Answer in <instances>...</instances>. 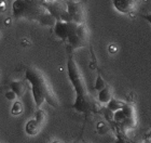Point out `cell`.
<instances>
[{"mask_svg":"<svg viewBox=\"0 0 151 143\" xmlns=\"http://www.w3.org/2000/svg\"><path fill=\"white\" fill-rule=\"evenodd\" d=\"M25 78L32 85V97L37 106H41L44 101H47L53 107H58V99L40 70L29 67L25 72Z\"/></svg>","mask_w":151,"mask_h":143,"instance_id":"1","label":"cell"},{"mask_svg":"<svg viewBox=\"0 0 151 143\" xmlns=\"http://www.w3.org/2000/svg\"><path fill=\"white\" fill-rule=\"evenodd\" d=\"M13 16L15 19L36 21L44 26H54L56 19L41 2L28 0H15L12 4Z\"/></svg>","mask_w":151,"mask_h":143,"instance_id":"2","label":"cell"},{"mask_svg":"<svg viewBox=\"0 0 151 143\" xmlns=\"http://www.w3.org/2000/svg\"><path fill=\"white\" fill-rule=\"evenodd\" d=\"M67 73H68L70 83H73L77 95H80V97L81 95H90L88 92V88H86V83H85L83 74L80 70L77 63L71 57L67 62Z\"/></svg>","mask_w":151,"mask_h":143,"instance_id":"3","label":"cell"},{"mask_svg":"<svg viewBox=\"0 0 151 143\" xmlns=\"http://www.w3.org/2000/svg\"><path fill=\"white\" fill-rule=\"evenodd\" d=\"M42 4H43L47 9V11L56 19V21L71 22L69 13L67 11V6H66V8H65L62 3L56 2L55 0H54V1H52V0H43V1H42Z\"/></svg>","mask_w":151,"mask_h":143,"instance_id":"4","label":"cell"},{"mask_svg":"<svg viewBox=\"0 0 151 143\" xmlns=\"http://www.w3.org/2000/svg\"><path fill=\"white\" fill-rule=\"evenodd\" d=\"M67 11L69 13L71 22L77 24H84L85 22V11L82 2L77 1H68L67 2Z\"/></svg>","mask_w":151,"mask_h":143,"instance_id":"5","label":"cell"},{"mask_svg":"<svg viewBox=\"0 0 151 143\" xmlns=\"http://www.w3.org/2000/svg\"><path fill=\"white\" fill-rule=\"evenodd\" d=\"M73 107L79 113H90V112H97V106L94 100L90 95H77L73 104Z\"/></svg>","mask_w":151,"mask_h":143,"instance_id":"6","label":"cell"},{"mask_svg":"<svg viewBox=\"0 0 151 143\" xmlns=\"http://www.w3.org/2000/svg\"><path fill=\"white\" fill-rule=\"evenodd\" d=\"M139 0H113V7L123 14H129L136 10Z\"/></svg>","mask_w":151,"mask_h":143,"instance_id":"7","label":"cell"},{"mask_svg":"<svg viewBox=\"0 0 151 143\" xmlns=\"http://www.w3.org/2000/svg\"><path fill=\"white\" fill-rule=\"evenodd\" d=\"M70 23L71 22H63V21H56L54 25V33L55 35L62 40L67 41L68 36L70 33Z\"/></svg>","mask_w":151,"mask_h":143,"instance_id":"8","label":"cell"},{"mask_svg":"<svg viewBox=\"0 0 151 143\" xmlns=\"http://www.w3.org/2000/svg\"><path fill=\"white\" fill-rule=\"evenodd\" d=\"M10 87H11V90L14 91L19 98H22L23 95L25 94L26 89H27V85H26V83H24L23 80L12 81V83H10Z\"/></svg>","mask_w":151,"mask_h":143,"instance_id":"9","label":"cell"},{"mask_svg":"<svg viewBox=\"0 0 151 143\" xmlns=\"http://www.w3.org/2000/svg\"><path fill=\"white\" fill-rule=\"evenodd\" d=\"M41 125L37 119H30V120L27 121V124L25 126V130L26 134H29V136H36V134L40 131Z\"/></svg>","mask_w":151,"mask_h":143,"instance_id":"10","label":"cell"},{"mask_svg":"<svg viewBox=\"0 0 151 143\" xmlns=\"http://www.w3.org/2000/svg\"><path fill=\"white\" fill-rule=\"evenodd\" d=\"M111 99H112V94H111V90L109 86H107L101 91H98V101L101 103L108 104L111 101Z\"/></svg>","mask_w":151,"mask_h":143,"instance_id":"11","label":"cell"},{"mask_svg":"<svg viewBox=\"0 0 151 143\" xmlns=\"http://www.w3.org/2000/svg\"><path fill=\"white\" fill-rule=\"evenodd\" d=\"M126 105L125 102L123 101H120V100H116V99H111V101L108 103V106L107 108H109L110 111H112L113 113L116 111H119V110H122L124 106Z\"/></svg>","mask_w":151,"mask_h":143,"instance_id":"12","label":"cell"},{"mask_svg":"<svg viewBox=\"0 0 151 143\" xmlns=\"http://www.w3.org/2000/svg\"><path fill=\"white\" fill-rule=\"evenodd\" d=\"M22 112H23L22 103H21L19 101L14 102L12 105V108H11V113H12L13 115H15V116H17V115H19Z\"/></svg>","mask_w":151,"mask_h":143,"instance_id":"13","label":"cell"},{"mask_svg":"<svg viewBox=\"0 0 151 143\" xmlns=\"http://www.w3.org/2000/svg\"><path fill=\"white\" fill-rule=\"evenodd\" d=\"M106 87H107V85L105 83V80L103 79V77L101 75H98L97 78H96V83H95V89L97 90V91H101V90H103Z\"/></svg>","mask_w":151,"mask_h":143,"instance_id":"14","label":"cell"},{"mask_svg":"<svg viewBox=\"0 0 151 143\" xmlns=\"http://www.w3.org/2000/svg\"><path fill=\"white\" fill-rule=\"evenodd\" d=\"M36 119H37L40 124H42L45 119V113H44L42 110H38L37 113H36Z\"/></svg>","mask_w":151,"mask_h":143,"instance_id":"15","label":"cell"},{"mask_svg":"<svg viewBox=\"0 0 151 143\" xmlns=\"http://www.w3.org/2000/svg\"><path fill=\"white\" fill-rule=\"evenodd\" d=\"M97 130L99 134H104L108 131V127L103 123V121H101V123H98V125H97Z\"/></svg>","mask_w":151,"mask_h":143,"instance_id":"16","label":"cell"},{"mask_svg":"<svg viewBox=\"0 0 151 143\" xmlns=\"http://www.w3.org/2000/svg\"><path fill=\"white\" fill-rule=\"evenodd\" d=\"M17 97L16 95V93L14 92V91H8V92L6 93V98L8 99V100H10V101H13V100H15V98Z\"/></svg>","mask_w":151,"mask_h":143,"instance_id":"17","label":"cell"},{"mask_svg":"<svg viewBox=\"0 0 151 143\" xmlns=\"http://www.w3.org/2000/svg\"><path fill=\"white\" fill-rule=\"evenodd\" d=\"M125 138L124 137H121V136H118V141L116 143H125Z\"/></svg>","mask_w":151,"mask_h":143,"instance_id":"18","label":"cell"},{"mask_svg":"<svg viewBox=\"0 0 151 143\" xmlns=\"http://www.w3.org/2000/svg\"><path fill=\"white\" fill-rule=\"evenodd\" d=\"M144 19H145L146 21H148V22L151 24V13H149V14H146V15H144Z\"/></svg>","mask_w":151,"mask_h":143,"instance_id":"19","label":"cell"},{"mask_svg":"<svg viewBox=\"0 0 151 143\" xmlns=\"http://www.w3.org/2000/svg\"><path fill=\"white\" fill-rule=\"evenodd\" d=\"M51 143H62L60 141H58V140H55V141H53V142H51Z\"/></svg>","mask_w":151,"mask_h":143,"instance_id":"20","label":"cell"},{"mask_svg":"<svg viewBox=\"0 0 151 143\" xmlns=\"http://www.w3.org/2000/svg\"><path fill=\"white\" fill-rule=\"evenodd\" d=\"M125 143H133V142H129V141H127V140H126V141H125Z\"/></svg>","mask_w":151,"mask_h":143,"instance_id":"21","label":"cell"},{"mask_svg":"<svg viewBox=\"0 0 151 143\" xmlns=\"http://www.w3.org/2000/svg\"><path fill=\"white\" fill-rule=\"evenodd\" d=\"M73 143H78V142H73Z\"/></svg>","mask_w":151,"mask_h":143,"instance_id":"22","label":"cell"},{"mask_svg":"<svg viewBox=\"0 0 151 143\" xmlns=\"http://www.w3.org/2000/svg\"><path fill=\"white\" fill-rule=\"evenodd\" d=\"M52 1H54V0H52Z\"/></svg>","mask_w":151,"mask_h":143,"instance_id":"23","label":"cell"},{"mask_svg":"<svg viewBox=\"0 0 151 143\" xmlns=\"http://www.w3.org/2000/svg\"><path fill=\"white\" fill-rule=\"evenodd\" d=\"M88 143H90V142H88Z\"/></svg>","mask_w":151,"mask_h":143,"instance_id":"24","label":"cell"}]
</instances>
